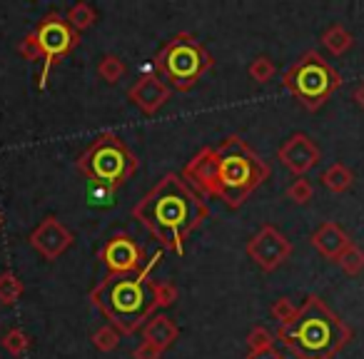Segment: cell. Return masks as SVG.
Wrapping results in <instances>:
<instances>
[{
    "label": "cell",
    "instance_id": "3",
    "mask_svg": "<svg viewBox=\"0 0 364 359\" xmlns=\"http://www.w3.org/2000/svg\"><path fill=\"white\" fill-rule=\"evenodd\" d=\"M274 337L297 359H334L352 342V327L319 294H309L297 319L279 327Z\"/></svg>",
    "mask_w": 364,
    "mask_h": 359
},
{
    "label": "cell",
    "instance_id": "12",
    "mask_svg": "<svg viewBox=\"0 0 364 359\" xmlns=\"http://www.w3.org/2000/svg\"><path fill=\"white\" fill-rule=\"evenodd\" d=\"M277 157L294 177H304L312 167L319 165L322 152H319L317 142L309 135H304V132H292V135L279 145Z\"/></svg>",
    "mask_w": 364,
    "mask_h": 359
},
{
    "label": "cell",
    "instance_id": "25",
    "mask_svg": "<svg viewBox=\"0 0 364 359\" xmlns=\"http://www.w3.org/2000/svg\"><path fill=\"white\" fill-rule=\"evenodd\" d=\"M247 73H250V77L257 82V85H264V82H269L274 77V73H277V65L272 63V58L257 55L252 63H250Z\"/></svg>",
    "mask_w": 364,
    "mask_h": 359
},
{
    "label": "cell",
    "instance_id": "26",
    "mask_svg": "<svg viewBox=\"0 0 364 359\" xmlns=\"http://www.w3.org/2000/svg\"><path fill=\"white\" fill-rule=\"evenodd\" d=\"M245 342H247V352H259V349L274 347L277 337H274L264 324H255V327L247 332V337H245Z\"/></svg>",
    "mask_w": 364,
    "mask_h": 359
},
{
    "label": "cell",
    "instance_id": "18",
    "mask_svg": "<svg viewBox=\"0 0 364 359\" xmlns=\"http://www.w3.org/2000/svg\"><path fill=\"white\" fill-rule=\"evenodd\" d=\"M65 21L70 23L73 31H77L82 36V31H87V28H92L97 23V11L90 3H85V0H77V3H73V6L68 8Z\"/></svg>",
    "mask_w": 364,
    "mask_h": 359
},
{
    "label": "cell",
    "instance_id": "30",
    "mask_svg": "<svg viewBox=\"0 0 364 359\" xmlns=\"http://www.w3.org/2000/svg\"><path fill=\"white\" fill-rule=\"evenodd\" d=\"M245 359H284V357L277 347H269V349H259V352H247Z\"/></svg>",
    "mask_w": 364,
    "mask_h": 359
},
{
    "label": "cell",
    "instance_id": "5",
    "mask_svg": "<svg viewBox=\"0 0 364 359\" xmlns=\"http://www.w3.org/2000/svg\"><path fill=\"white\" fill-rule=\"evenodd\" d=\"M77 170L90 180V185L115 193L137 172V157L117 132L107 130L97 135L85 152H80Z\"/></svg>",
    "mask_w": 364,
    "mask_h": 359
},
{
    "label": "cell",
    "instance_id": "6",
    "mask_svg": "<svg viewBox=\"0 0 364 359\" xmlns=\"http://www.w3.org/2000/svg\"><path fill=\"white\" fill-rule=\"evenodd\" d=\"M282 85L304 110L317 112L342 87V75L317 50H307L284 70Z\"/></svg>",
    "mask_w": 364,
    "mask_h": 359
},
{
    "label": "cell",
    "instance_id": "13",
    "mask_svg": "<svg viewBox=\"0 0 364 359\" xmlns=\"http://www.w3.org/2000/svg\"><path fill=\"white\" fill-rule=\"evenodd\" d=\"M172 95V87L160 75H142L135 85L127 90V100L142 112V115H155L167 105Z\"/></svg>",
    "mask_w": 364,
    "mask_h": 359
},
{
    "label": "cell",
    "instance_id": "7",
    "mask_svg": "<svg viewBox=\"0 0 364 359\" xmlns=\"http://www.w3.org/2000/svg\"><path fill=\"white\" fill-rule=\"evenodd\" d=\"M155 68L160 77H165L167 85L180 92H188L213 68V55L205 50V45L195 36L177 33L155 55Z\"/></svg>",
    "mask_w": 364,
    "mask_h": 359
},
{
    "label": "cell",
    "instance_id": "28",
    "mask_svg": "<svg viewBox=\"0 0 364 359\" xmlns=\"http://www.w3.org/2000/svg\"><path fill=\"white\" fill-rule=\"evenodd\" d=\"M18 55H23V60H41V53H38L33 33H28V36L18 43Z\"/></svg>",
    "mask_w": 364,
    "mask_h": 359
},
{
    "label": "cell",
    "instance_id": "20",
    "mask_svg": "<svg viewBox=\"0 0 364 359\" xmlns=\"http://www.w3.org/2000/svg\"><path fill=\"white\" fill-rule=\"evenodd\" d=\"M125 73H127L125 63H122V58L115 55V53H107V55H102L100 63H97V75H100L107 85L120 82L122 77H125Z\"/></svg>",
    "mask_w": 364,
    "mask_h": 359
},
{
    "label": "cell",
    "instance_id": "17",
    "mask_svg": "<svg viewBox=\"0 0 364 359\" xmlns=\"http://www.w3.org/2000/svg\"><path fill=\"white\" fill-rule=\"evenodd\" d=\"M322 45L327 48V50L332 53L334 58H339V55H344V53H347L349 48L354 45V36L344 26L334 23V26H329L327 31L322 33Z\"/></svg>",
    "mask_w": 364,
    "mask_h": 359
},
{
    "label": "cell",
    "instance_id": "10",
    "mask_svg": "<svg viewBox=\"0 0 364 359\" xmlns=\"http://www.w3.org/2000/svg\"><path fill=\"white\" fill-rule=\"evenodd\" d=\"M100 262L107 267V274H130L140 272L145 267V250L132 235L117 232L105 240V245L97 252Z\"/></svg>",
    "mask_w": 364,
    "mask_h": 359
},
{
    "label": "cell",
    "instance_id": "31",
    "mask_svg": "<svg viewBox=\"0 0 364 359\" xmlns=\"http://www.w3.org/2000/svg\"><path fill=\"white\" fill-rule=\"evenodd\" d=\"M354 102H357V105L364 110V80L359 82L357 87H354Z\"/></svg>",
    "mask_w": 364,
    "mask_h": 359
},
{
    "label": "cell",
    "instance_id": "21",
    "mask_svg": "<svg viewBox=\"0 0 364 359\" xmlns=\"http://www.w3.org/2000/svg\"><path fill=\"white\" fill-rule=\"evenodd\" d=\"M0 347L6 349L8 354H13V357H23V354L31 349V337H28L21 327H13V329H8V332L3 334V339H0Z\"/></svg>",
    "mask_w": 364,
    "mask_h": 359
},
{
    "label": "cell",
    "instance_id": "15",
    "mask_svg": "<svg viewBox=\"0 0 364 359\" xmlns=\"http://www.w3.org/2000/svg\"><path fill=\"white\" fill-rule=\"evenodd\" d=\"M177 337H180V327L162 312L152 314L145 322V327H142V342L152 344V347H157L160 352H167V349L177 342Z\"/></svg>",
    "mask_w": 364,
    "mask_h": 359
},
{
    "label": "cell",
    "instance_id": "24",
    "mask_svg": "<svg viewBox=\"0 0 364 359\" xmlns=\"http://www.w3.org/2000/svg\"><path fill=\"white\" fill-rule=\"evenodd\" d=\"M120 337L122 334L117 332L115 327H112V324H102L100 329H95V332H92V347L97 349V352H112V349L117 347V344H120Z\"/></svg>",
    "mask_w": 364,
    "mask_h": 359
},
{
    "label": "cell",
    "instance_id": "2",
    "mask_svg": "<svg viewBox=\"0 0 364 359\" xmlns=\"http://www.w3.org/2000/svg\"><path fill=\"white\" fill-rule=\"evenodd\" d=\"M132 218L145 225L162 247L185 254V240L210 218V208L182 175L165 172L155 188L135 203Z\"/></svg>",
    "mask_w": 364,
    "mask_h": 359
},
{
    "label": "cell",
    "instance_id": "9",
    "mask_svg": "<svg viewBox=\"0 0 364 359\" xmlns=\"http://www.w3.org/2000/svg\"><path fill=\"white\" fill-rule=\"evenodd\" d=\"M245 252L262 272H274L292 257V242L274 225H262V230L247 240Z\"/></svg>",
    "mask_w": 364,
    "mask_h": 359
},
{
    "label": "cell",
    "instance_id": "23",
    "mask_svg": "<svg viewBox=\"0 0 364 359\" xmlns=\"http://www.w3.org/2000/svg\"><path fill=\"white\" fill-rule=\"evenodd\" d=\"M337 264L349 274V277H357V274L364 272V250L352 242L347 250H344V254L339 257Z\"/></svg>",
    "mask_w": 364,
    "mask_h": 359
},
{
    "label": "cell",
    "instance_id": "14",
    "mask_svg": "<svg viewBox=\"0 0 364 359\" xmlns=\"http://www.w3.org/2000/svg\"><path fill=\"white\" fill-rule=\"evenodd\" d=\"M309 242H312V247L317 250L324 259H329V262H339V257H342L344 250L352 245V240H349L347 230H344L342 225H337V223L329 220V223H322L317 230H314L312 237H309Z\"/></svg>",
    "mask_w": 364,
    "mask_h": 359
},
{
    "label": "cell",
    "instance_id": "27",
    "mask_svg": "<svg viewBox=\"0 0 364 359\" xmlns=\"http://www.w3.org/2000/svg\"><path fill=\"white\" fill-rule=\"evenodd\" d=\"M287 200L289 203H294V205H307L309 200L314 198V185L309 183L307 177H294L292 180V185L287 188Z\"/></svg>",
    "mask_w": 364,
    "mask_h": 359
},
{
    "label": "cell",
    "instance_id": "16",
    "mask_svg": "<svg viewBox=\"0 0 364 359\" xmlns=\"http://www.w3.org/2000/svg\"><path fill=\"white\" fill-rule=\"evenodd\" d=\"M319 180H322V185L329 190V193L342 195V193H347V190L352 188L354 172L349 170L344 162H332V165L322 172V177H319Z\"/></svg>",
    "mask_w": 364,
    "mask_h": 359
},
{
    "label": "cell",
    "instance_id": "1",
    "mask_svg": "<svg viewBox=\"0 0 364 359\" xmlns=\"http://www.w3.org/2000/svg\"><path fill=\"white\" fill-rule=\"evenodd\" d=\"M162 252L157 250L140 272L130 274H105L90 289V302L107 324L120 334H135L145 327V322L157 309L172 307L177 299V289L170 282H157L152 277V267Z\"/></svg>",
    "mask_w": 364,
    "mask_h": 359
},
{
    "label": "cell",
    "instance_id": "19",
    "mask_svg": "<svg viewBox=\"0 0 364 359\" xmlns=\"http://www.w3.org/2000/svg\"><path fill=\"white\" fill-rule=\"evenodd\" d=\"M23 292H26V284H23V279L13 269L0 272V304L11 307V304H16L23 297Z\"/></svg>",
    "mask_w": 364,
    "mask_h": 359
},
{
    "label": "cell",
    "instance_id": "11",
    "mask_svg": "<svg viewBox=\"0 0 364 359\" xmlns=\"http://www.w3.org/2000/svg\"><path fill=\"white\" fill-rule=\"evenodd\" d=\"M28 242H31V247L36 250L43 259L55 262L58 257H63V254L75 245V235H73L55 215H46L43 223H38V227L28 235Z\"/></svg>",
    "mask_w": 364,
    "mask_h": 359
},
{
    "label": "cell",
    "instance_id": "22",
    "mask_svg": "<svg viewBox=\"0 0 364 359\" xmlns=\"http://www.w3.org/2000/svg\"><path fill=\"white\" fill-rule=\"evenodd\" d=\"M269 314H272V319L279 324V327H289V324L297 319L299 307L289 297H279V299H274V302H272V307H269Z\"/></svg>",
    "mask_w": 364,
    "mask_h": 359
},
{
    "label": "cell",
    "instance_id": "29",
    "mask_svg": "<svg viewBox=\"0 0 364 359\" xmlns=\"http://www.w3.org/2000/svg\"><path fill=\"white\" fill-rule=\"evenodd\" d=\"M162 354H165V352H160V349L152 347V344L140 342L135 347V352H132V359H162Z\"/></svg>",
    "mask_w": 364,
    "mask_h": 359
},
{
    "label": "cell",
    "instance_id": "4",
    "mask_svg": "<svg viewBox=\"0 0 364 359\" xmlns=\"http://www.w3.org/2000/svg\"><path fill=\"white\" fill-rule=\"evenodd\" d=\"M210 165H213V195L237 210L247 198L267 183L272 167L247 145L240 135H228L220 145L210 147Z\"/></svg>",
    "mask_w": 364,
    "mask_h": 359
},
{
    "label": "cell",
    "instance_id": "8",
    "mask_svg": "<svg viewBox=\"0 0 364 359\" xmlns=\"http://www.w3.org/2000/svg\"><path fill=\"white\" fill-rule=\"evenodd\" d=\"M31 33H33V38H36L38 53H41V60H43V70H41V75H38V87L46 90L50 70L63 58H68L75 50L77 43H80V33L73 31L70 23L65 21V16L58 11L46 13Z\"/></svg>",
    "mask_w": 364,
    "mask_h": 359
}]
</instances>
